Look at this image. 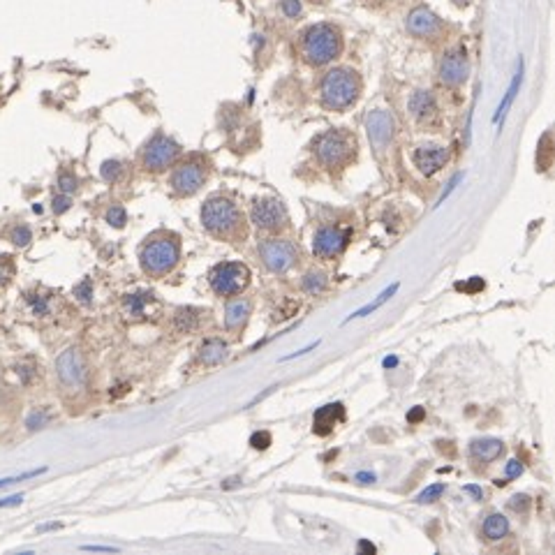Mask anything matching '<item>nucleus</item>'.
<instances>
[{
  "mask_svg": "<svg viewBox=\"0 0 555 555\" xmlns=\"http://www.w3.org/2000/svg\"><path fill=\"white\" fill-rule=\"evenodd\" d=\"M201 225L208 234L229 243H238L248 236V225L241 208L227 197H211L206 201L201 208Z\"/></svg>",
  "mask_w": 555,
  "mask_h": 555,
  "instance_id": "1",
  "label": "nucleus"
},
{
  "mask_svg": "<svg viewBox=\"0 0 555 555\" xmlns=\"http://www.w3.org/2000/svg\"><path fill=\"white\" fill-rule=\"evenodd\" d=\"M361 95V79L347 67H336L321 79V102L329 109H347Z\"/></svg>",
  "mask_w": 555,
  "mask_h": 555,
  "instance_id": "2",
  "label": "nucleus"
},
{
  "mask_svg": "<svg viewBox=\"0 0 555 555\" xmlns=\"http://www.w3.org/2000/svg\"><path fill=\"white\" fill-rule=\"evenodd\" d=\"M343 52L340 30L331 23H317L304 35V56L310 65H326Z\"/></svg>",
  "mask_w": 555,
  "mask_h": 555,
  "instance_id": "3",
  "label": "nucleus"
},
{
  "mask_svg": "<svg viewBox=\"0 0 555 555\" xmlns=\"http://www.w3.org/2000/svg\"><path fill=\"white\" fill-rule=\"evenodd\" d=\"M181 260V245L176 236H155L141 248V269L148 275H165Z\"/></svg>",
  "mask_w": 555,
  "mask_h": 555,
  "instance_id": "4",
  "label": "nucleus"
},
{
  "mask_svg": "<svg viewBox=\"0 0 555 555\" xmlns=\"http://www.w3.org/2000/svg\"><path fill=\"white\" fill-rule=\"evenodd\" d=\"M354 139H352L343 130H329L326 135H321L315 144L317 157L324 167L329 169H340L354 157Z\"/></svg>",
  "mask_w": 555,
  "mask_h": 555,
  "instance_id": "5",
  "label": "nucleus"
},
{
  "mask_svg": "<svg viewBox=\"0 0 555 555\" xmlns=\"http://www.w3.org/2000/svg\"><path fill=\"white\" fill-rule=\"evenodd\" d=\"M208 282H211L213 292L220 296H234L241 294L250 282V271L245 264L238 262H225L218 264L216 269L208 275Z\"/></svg>",
  "mask_w": 555,
  "mask_h": 555,
  "instance_id": "6",
  "label": "nucleus"
},
{
  "mask_svg": "<svg viewBox=\"0 0 555 555\" xmlns=\"http://www.w3.org/2000/svg\"><path fill=\"white\" fill-rule=\"evenodd\" d=\"M179 153H181V148L174 139H169L165 135H157V137L150 139V141L146 144V148H144V155H141L144 169H148V172H162V169L174 165Z\"/></svg>",
  "mask_w": 555,
  "mask_h": 555,
  "instance_id": "7",
  "label": "nucleus"
},
{
  "mask_svg": "<svg viewBox=\"0 0 555 555\" xmlns=\"http://www.w3.org/2000/svg\"><path fill=\"white\" fill-rule=\"evenodd\" d=\"M260 257L264 267L273 273H285L296 264V248L282 238H269L260 245Z\"/></svg>",
  "mask_w": 555,
  "mask_h": 555,
  "instance_id": "8",
  "label": "nucleus"
},
{
  "mask_svg": "<svg viewBox=\"0 0 555 555\" xmlns=\"http://www.w3.org/2000/svg\"><path fill=\"white\" fill-rule=\"evenodd\" d=\"M250 218H252V223L257 225V229L271 231V234L287 227V211L278 199L255 201V204H252V211H250Z\"/></svg>",
  "mask_w": 555,
  "mask_h": 555,
  "instance_id": "9",
  "label": "nucleus"
},
{
  "mask_svg": "<svg viewBox=\"0 0 555 555\" xmlns=\"http://www.w3.org/2000/svg\"><path fill=\"white\" fill-rule=\"evenodd\" d=\"M350 229H338V227H321V229L313 238V252L319 260H333L345 250L347 241H350Z\"/></svg>",
  "mask_w": 555,
  "mask_h": 555,
  "instance_id": "10",
  "label": "nucleus"
},
{
  "mask_svg": "<svg viewBox=\"0 0 555 555\" xmlns=\"http://www.w3.org/2000/svg\"><path fill=\"white\" fill-rule=\"evenodd\" d=\"M204 181H206V169L199 160L183 162L172 174V188L179 194H185V197L197 192L199 188L204 185Z\"/></svg>",
  "mask_w": 555,
  "mask_h": 555,
  "instance_id": "11",
  "label": "nucleus"
},
{
  "mask_svg": "<svg viewBox=\"0 0 555 555\" xmlns=\"http://www.w3.org/2000/svg\"><path fill=\"white\" fill-rule=\"evenodd\" d=\"M470 77V60L465 49H451L440 63V79L446 86H460Z\"/></svg>",
  "mask_w": 555,
  "mask_h": 555,
  "instance_id": "12",
  "label": "nucleus"
},
{
  "mask_svg": "<svg viewBox=\"0 0 555 555\" xmlns=\"http://www.w3.org/2000/svg\"><path fill=\"white\" fill-rule=\"evenodd\" d=\"M394 130H396L394 116L384 109L370 111L368 118H365V132H368L370 144H373L377 150H384L389 146L391 139H394Z\"/></svg>",
  "mask_w": 555,
  "mask_h": 555,
  "instance_id": "13",
  "label": "nucleus"
},
{
  "mask_svg": "<svg viewBox=\"0 0 555 555\" xmlns=\"http://www.w3.org/2000/svg\"><path fill=\"white\" fill-rule=\"evenodd\" d=\"M56 373H58L60 382L65 387H81L86 380V368H84V359H81L79 350L69 347L63 354L56 359Z\"/></svg>",
  "mask_w": 555,
  "mask_h": 555,
  "instance_id": "14",
  "label": "nucleus"
},
{
  "mask_svg": "<svg viewBox=\"0 0 555 555\" xmlns=\"http://www.w3.org/2000/svg\"><path fill=\"white\" fill-rule=\"evenodd\" d=\"M345 419V407L340 403H331V405L319 407L313 416V433L319 438H326L336 431V426Z\"/></svg>",
  "mask_w": 555,
  "mask_h": 555,
  "instance_id": "15",
  "label": "nucleus"
},
{
  "mask_svg": "<svg viewBox=\"0 0 555 555\" xmlns=\"http://www.w3.org/2000/svg\"><path fill=\"white\" fill-rule=\"evenodd\" d=\"M446 160H449V150L442 146H421L414 150V165L426 176H433L435 172H440Z\"/></svg>",
  "mask_w": 555,
  "mask_h": 555,
  "instance_id": "16",
  "label": "nucleus"
},
{
  "mask_svg": "<svg viewBox=\"0 0 555 555\" xmlns=\"http://www.w3.org/2000/svg\"><path fill=\"white\" fill-rule=\"evenodd\" d=\"M407 30L416 37H433L440 30V19L426 8H416L407 16Z\"/></svg>",
  "mask_w": 555,
  "mask_h": 555,
  "instance_id": "17",
  "label": "nucleus"
},
{
  "mask_svg": "<svg viewBox=\"0 0 555 555\" xmlns=\"http://www.w3.org/2000/svg\"><path fill=\"white\" fill-rule=\"evenodd\" d=\"M470 451H472V456H475L477 460H482V463H493L495 458L502 456L504 444L495 438H484V440H475L470 446Z\"/></svg>",
  "mask_w": 555,
  "mask_h": 555,
  "instance_id": "18",
  "label": "nucleus"
},
{
  "mask_svg": "<svg viewBox=\"0 0 555 555\" xmlns=\"http://www.w3.org/2000/svg\"><path fill=\"white\" fill-rule=\"evenodd\" d=\"M409 111H412L414 118L419 121H426V118L435 116L438 111V104H435V98L428 91H416L412 98H409Z\"/></svg>",
  "mask_w": 555,
  "mask_h": 555,
  "instance_id": "19",
  "label": "nucleus"
},
{
  "mask_svg": "<svg viewBox=\"0 0 555 555\" xmlns=\"http://www.w3.org/2000/svg\"><path fill=\"white\" fill-rule=\"evenodd\" d=\"M199 359H201V363H204V365L223 363L227 359V345L223 343V340H218V338L206 340V343L201 345V350H199Z\"/></svg>",
  "mask_w": 555,
  "mask_h": 555,
  "instance_id": "20",
  "label": "nucleus"
},
{
  "mask_svg": "<svg viewBox=\"0 0 555 555\" xmlns=\"http://www.w3.org/2000/svg\"><path fill=\"white\" fill-rule=\"evenodd\" d=\"M248 315H250V301H234V304L227 306V313H225V324L227 329H241V326L248 321Z\"/></svg>",
  "mask_w": 555,
  "mask_h": 555,
  "instance_id": "21",
  "label": "nucleus"
},
{
  "mask_svg": "<svg viewBox=\"0 0 555 555\" xmlns=\"http://www.w3.org/2000/svg\"><path fill=\"white\" fill-rule=\"evenodd\" d=\"M509 532V521L504 519L502 514H490L488 519L484 521V537L488 541H500L502 537H507Z\"/></svg>",
  "mask_w": 555,
  "mask_h": 555,
  "instance_id": "22",
  "label": "nucleus"
},
{
  "mask_svg": "<svg viewBox=\"0 0 555 555\" xmlns=\"http://www.w3.org/2000/svg\"><path fill=\"white\" fill-rule=\"evenodd\" d=\"M521 81H523V63H519V72H516V77L512 81V86L507 88V93H504V100L500 102V106H497V111H495V118L493 121H504V116H507V111H509V106H512L514 102V98H516V93H519V88H521Z\"/></svg>",
  "mask_w": 555,
  "mask_h": 555,
  "instance_id": "23",
  "label": "nucleus"
},
{
  "mask_svg": "<svg viewBox=\"0 0 555 555\" xmlns=\"http://www.w3.org/2000/svg\"><path fill=\"white\" fill-rule=\"evenodd\" d=\"M398 287H400V285H398V282H394V285H391L389 289H384V292H382L380 296H377V299L373 301V304H368V306H363V308H359V310H356V313H352V315H350V317H347L345 321H352V319H359V317H365V315H370V313H375V310H377V308H382V306H384V304H387V301L391 299V296H394L396 292H398Z\"/></svg>",
  "mask_w": 555,
  "mask_h": 555,
  "instance_id": "24",
  "label": "nucleus"
},
{
  "mask_svg": "<svg viewBox=\"0 0 555 555\" xmlns=\"http://www.w3.org/2000/svg\"><path fill=\"white\" fill-rule=\"evenodd\" d=\"M197 324H199V315H197V310H192V308H185V310L176 313V319H174L176 331L190 333V331L197 329Z\"/></svg>",
  "mask_w": 555,
  "mask_h": 555,
  "instance_id": "25",
  "label": "nucleus"
},
{
  "mask_svg": "<svg viewBox=\"0 0 555 555\" xmlns=\"http://www.w3.org/2000/svg\"><path fill=\"white\" fill-rule=\"evenodd\" d=\"M150 299H153V294L150 292L128 294L125 296V310H128L130 315H135V317H139V315H144V310H146V304H150Z\"/></svg>",
  "mask_w": 555,
  "mask_h": 555,
  "instance_id": "26",
  "label": "nucleus"
},
{
  "mask_svg": "<svg viewBox=\"0 0 555 555\" xmlns=\"http://www.w3.org/2000/svg\"><path fill=\"white\" fill-rule=\"evenodd\" d=\"M326 285H329V280H326V273H321V271H310V273H306L304 278V289L313 296L324 292Z\"/></svg>",
  "mask_w": 555,
  "mask_h": 555,
  "instance_id": "27",
  "label": "nucleus"
},
{
  "mask_svg": "<svg viewBox=\"0 0 555 555\" xmlns=\"http://www.w3.org/2000/svg\"><path fill=\"white\" fill-rule=\"evenodd\" d=\"M121 172H123V165L118 160H106V162H102V167H100V174H102V179L106 183L116 181L118 176H121Z\"/></svg>",
  "mask_w": 555,
  "mask_h": 555,
  "instance_id": "28",
  "label": "nucleus"
},
{
  "mask_svg": "<svg viewBox=\"0 0 555 555\" xmlns=\"http://www.w3.org/2000/svg\"><path fill=\"white\" fill-rule=\"evenodd\" d=\"M442 493H444V484H433V486H428V488H424L419 495H416V502H419V504L435 502Z\"/></svg>",
  "mask_w": 555,
  "mask_h": 555,
  "instance_id": "29",
  "label": "nucleus"
},
{
  "mask_svg": "<svg viewBox=\"0 0 555 555\" xmlns=\"http://www.w3.org/2000/svg\"><path fill=\"white\" fill-rule=\"evenodd\" d=\"M106 223L111 227H123L128 223V213H125L123 206H111L109 211H106Z\"/></svg>",
  "mask_w": 555,
  "mask_h": 555,
  "instance_id": "30",
  "label": "nucleus"
},
{
  "mask_svg": "<svg viewBox=\"0 0 555 555\" xmlns=\"http://www.w3.org/2000/svg\"><path fill=\"white\" fill-rule=\"evenodd\" d=\"M28 304H30V308H33L35 315H47L49 313V296L28 294Z\"/></svg>",
  "mask_w": 555,
  "mask_h": 555,
  "instance_id": "31",
  "label": "nucleus"
},
{
  "mask_svg": "<svg viewBox=\"0 0 555 555\" xmlns=\"http://www.w3.org/2000/svg\"><path fill=\"white\" fill-rule=\"evenodd\" d=\"M10 238H12V243H14V245H19V248H23V245H28V243H30V238H33V234H30L28 227H14V229L10 231Z\"/></svg>",
  "mask_w": 555,
  "mask_h": 555,
  "instance_id": "32",
  "label": "nucleus"
},
{
  "mask_svg": "<svg viewBox=\"0 0 555 555\" xmlns=\"http://www.w3.org/2000/svg\"><path fill=\"white\" fill-rule=\"evenodd\" d=\"M58 190L63 192V194H72L74 190H77V179H74L72 174H60L58 176Z\"/></svg>",
  "mask_w": 555,
  "mask_h": 555,
  "instance_id": "33",
  "label": "nucleus"
},
{
  "mask_svg": "<svg viewBox=\"0 0 555 555\" xmlns=\"http://www.w3.org/2000/svg\"><path fill=\"white\" fill-rule=\"evenodd\" d=\"M74 296L81 301V304H91V296H93V282L91 280H84L81 285L74 287Z\"/></svg>",
  "mask_w": 555,
  "mask_h": 555,
  "instance_id": "34",
  "label": "nucleus"
},
{
  "mask_svg": "<svg viewBox=\"0 0 555 555\" xmlns=\"http://www.w3.org/2000/svg\"><path fill=\"white\" fill-rule=\"evenodd\" d=\"M47 424H49V414H44V412H33L26 421L28 431H37V428H44Z\"/></svg>",
  "mask_w": 555,
  "mask_h": 555,
  "instance_id": "35",
  "label": "nucleus"
},
{
  "mask_svg": "<svg viewBox=\"0 0 555 555\" xmlns=\"http://www.w3.org/2000/svg\"><path fill=\"white\" fill-rule=\"evenodd\" d=\"M250 444H252V449H269V444H271V433L267 431H262V433H255L250 438Z\"/></svg>",
  "mask_w": 555,
  "mask_h": 555,
  "instance_id": "36",
  "label": "nucleus"
},
{
  "mask_svg": "<svg viewBox=\"0 0 555 555\" xmlns=\"http://www.w3.org/2000/svg\"><path fill=\"white\" fill-rule=\"evenodd\" d=\"M282 12H285V14L289 16V19H296L301 14V3L299 0H282Z\"/></svg>",
  "mask_w": 555,
  "mask_h": 555,
  "instance_id": "37",
  "label": "nucleus"
},
{
  "mask_svg": "<svg viewBox=\"0 0 555 555\" xmlns=\"http://www.w3.org/2000/svg\"><path fill=\"white\" fill-rule=\"evenodd\" d=\"M460 181H463V174H456V176H453V179H451L449 183H446V188H444V192H442V194H440V199H438V204H435V206H440V204H444V199H446V197H449V194H451L453 190H456V188H458V183H460Z\"/></svg>",
  "mask_w": 555,
  "mask_h": 555,
  "instance_id": "38",
  "label": "nucleus"
},
{
  "mask_svg": "<svg viewBox=\"0 0 555 555\" xmlns=\"http://www.w3.org/2000/svg\"><path fill=\"white\" fill-rule=\"evenodd\" d=\"M509 507L514 509V512H528V507H530V500H528V495H514L512 500H509Z\"/></svg>",
  "mask_w": 555,
  "mask_h": 555,
  "instance_id": "39",
  "label": "nucleus"
},
{
  "mask_svg": "<svg viewBox=\"0 0 555 555\" xmlns=\"http://www.w3.org/2000/svg\"><path fill=\"white\" fill-rule=\"evenodd\" d=\"M69 204H72V201H69V194H58V197H54V213H65L67 208H69Z\"/></svg>",
  "mask_w": 555,
  "mask_h": 555,
  "instance_id": "40",
  "label": "nucleus"
},
{
  "mask_svg": "<svg viewBox=\"0 0 555 555\" xmlns=\"http://www.w3.org/2000/svg\"><path fill=\"white\" fill-rule=\"evenodd\" d=\"M521 472H523V465L519 463V460H509V463H507V479L519 477Z\"/></svg>",
  "mask_w": 555,
  "mask_h": 555,
  "instance_id": "41",
  "label": "nucleus"
},
{
  "mask_svg": "<svg viewBox=\"0 0 555 555\" xmlns=\"http://www.w3.org/2000/svg\"><path fill=\"white\" fill-rule=\"evenodd\" d=\"M10 260H12V257H0V280H5V275L12 271Z\"/></svg>",
  "mask_w": 555,
  "mask_h": 555,
  "instance_id": "42",
  "label": "nucleus"
},
{
  "mask_svg": "<svg viewBox=\"0 0 555 555\" xmlns=\"http://www.w3.org/2000/svg\"><path fill=\"white\" fill-rule=\"evenodd\" d=\"M424 419V407H414L412 412L407 414V421L409 424H416V421H421Z\"/></svg>",
  "mask_w": 555,
  "mask_h": 555,
  "instance_id": "43",
  "label": "nucleus"
},
{
  "mask_svg": "<svg viewBox=\"0 0 555 555\" xmlns=\"http://www.w3.org/2000/svg\"><path fill=\"white\" fill-rule=\"evenodd\" d=\"M21 502H23V495H12V497L0 500V507H12V504H21Z\"/></svg>",
  "mask_w": 555,
  "mask_h": 555,
  "instance_id": "44",
  "label": "nucleus"
},
{
  "mask_svg": "<svg viewBox=\"0 0 555 555\" xmlns=\"http://www.w3.org/2000/svg\"><path fill=\"white\" fill-rule=\"evenodd\" d=\"M354 479H356L359 484H373L375 482V475H370V472H359Z\"/></svg>",
  "mask_w": 555,
  "mask_h": 555,
  "instance_id": "45",
  "label": "nucleus"
},
{
  "mask_svg": "<svg viewBox=\"0 0 555 555\" xmlns=\"http://www.w3.org/2000/svg\"><path fill=\"white\" fill-rule=\"evenodd\" d=\"M359 551H361V553H375V546L368 544V541H359Z\"/></svg>",
  "mask_w": 555,
  "mask_h": 555,
  "instance_id": "46",
  "label": "nucleus"
},
{
  "mask_svg": "<svg viewBox=\"0 0 555 555\" xmlns=\"http://www.w3.org/2000/svg\"><path fill=\"white\" fill-rule=\"evenodd\" d=\"M84 551H106V553H113L116 548H111V546H84Z\"/></svg>",
  "mask_w": 555,
  "mask_h": 555,
  "instance_id": "47",
  "label": "nucleus"
},
{
  "mask_svg": "<svg viewBox=\"0 0 555 555\" xmlns=\"http://www.w3.org/2000/svg\"><path fill=\"white\" fill-rule=\"evenodd\" d=\"M465 490H468V493L475 495L477 500H482V495H484V493H482V488H477V486H465Z\"/></svg>",
  "mask_w": 555,
  "mask_h": 555,
  "instance_id": "48",
  "label": "nucleus"
},
{
  "mask_svg": "<svg viewBox=\"0 0 555 555\" xmlns=\"http://www.w3.org/2000/svg\"><path fill=\"white\" fill-rule=\"evenodd\" d=\"M396 365H398V359H396V356L384 359V368H396Z\"/></svg>",
  "mask_w": 555,
  "mask_h": 555,
  "instance_id": "49",
  "label": "nucleus"
},
{
  "mask_svg": "<svg viewBox=\"0 0 555 555\" xmlns=\"http://www.w3.org/2000/svg\"><path fill=\"white\" fill-rule=\"evenodd\" d=\"M458 3H470V0H458Z\"/></svg>",
  "mask_w": 555,
  "mask_h": 555,
  "instance_id": "50",
  "label": "nucleus"
}]
</instances>
